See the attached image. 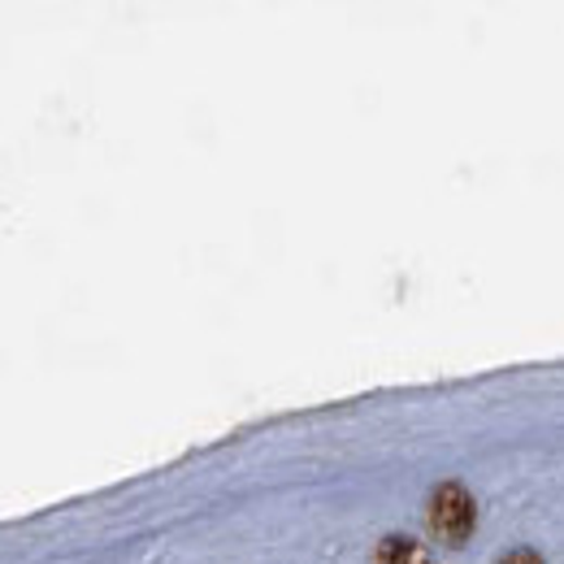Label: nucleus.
<instances>
[{
    "instance_id": "1",
    "label": "nucleus",
    "mask_w": 564,
    "mask_h": 564,
    "mask_svg": "<svg viewBox=\"0 0 564 564\" xmlns=\"http://www.w3.org/2000/svg\"><path fill=\"white\" fill-rule=\"evenodd\" d=\"M477 526V504L460 482H444L430 495V534L448 548H464Z\"/></svg>"
},
{
    "instance_id": "3",
    "label": "nucleus",
    "mask_w": 564,
    "mask_h": 564,
    "mask_svg": "<svg viewBox=\"0 0 564 564\" xmlns=\"http://www.w3.org/2000/svg\"><path fill=\"white\" fill-rule=\"evenodd\" d=\"M495 564H543V556H539V552H530V548H517V552L499 556Z\"/></svg>"
},
{
    "instance_id": "2",
    "label": "nucleus",
    "mask_w": 564,
    "mask_h": 564,
    "mask_svg": "<svg viewBox=\"0 0 564 564\" xmlns=\"http://www.w3.org/2000/svg\"><path fill=\"white\" fill-rule=\"evenodd\" d=\"M373 564H435V556L417 543V539H404V534H387L378 548H373Z\"/></svg>"
}]
</instances>
